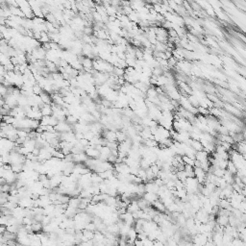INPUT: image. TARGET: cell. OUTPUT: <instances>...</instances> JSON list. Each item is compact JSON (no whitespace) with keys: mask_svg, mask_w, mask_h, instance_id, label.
I'll list each match as a JSON object with an SVG mask.
<instances>
[{"mask_svg":"<svg viewBox=\"0 0 246 246\" xmlns=\"http://www.w3.org/2000/svg\"><path fill=\"white\" fill-rule=\"evenodd\" d=\"M208 242H209V238L203 234H197L196 236H192V243L196 246H205Z\"/></svg>","mask_w":246,"mask_h":246,"instance_id":"cell-1","label":"cell"},{"mask_svg":"<svg viewBox=\"0 0 246 246\" xmlns=\"http://www.w3.org/2000/svg\"><path fill=\"white\" fill-rule=\"evenodd\" d=\"M55 130L56 132H58V133H68V132H72L73 131V128H72V126L70 124H68L67 121H62V122H59L58 125L55 127Z\"/></svg>","mask_w":246,"mask_h":246,"instance_id":"cell-2","label":"cell"},{"mask_svg":"<svg viewBox=\"0 0 246 246\" xmlns=\"http://www.w3.org/2000/svg\"><path fill=\"white\" fill-rule=\"evenodd\" d=\"M194 175L200 185H204L206 183L207 172H205L201 167H194Z\"/></svg>","mask_w":246,"mask_h":246,"instance_id":"cell-3","label":"cell"},{"mask_svg":"<svg viewBox=\"0 0 246 246\" xmlns=\"http://www.w3.org/2000/svg\"><path fill=\"white\" fill-rule=\"evenodd\" d=\"M85 153L87 154L88 157L91 158V159H99V156H100V151H98L95 147H93L91 145L88 146L86 148Z\"/></svg>","mask_w":246,"mask_h":246,"instance_id":"cell-4","label":"cell"},{"mask_svg":"<svg viewBox=\"0 0 246 246\" xmlns=\"http://www.w3.org/2000/svg\"><path fill=\"white\" fill-rule=\"evenodd\" d=\"M143 198L145 199L148 203H150L151 205L155 203L156 201L160 199L159 195L157 193H152V192H145V194L143 195Z\"/></svg>","mask_w":246,"mask_h":246,"instance_id":"cell-5","label":"cell"},{"mask_svg":"<svg viewBox=\"0 0 246 246\" xmlns=\"http://www.w3.org/2000/svg\"><path fill=\"white\" fill-rule=\"evenodd\" d=\"M73 155V154H72ZM89 159V157L87 156L86 153H80L77 155H73V162L74 163H85L87 162V160Z\"/></svg>","mask_w":246,"mask_h":246,"instance_id":"cell-6","label":"cell"},{"mask_svg":"<svg viewBox=\"0 0 246 246\" xmlns=\"http://www.w3.org/2000/svg\"><path fill=\"white\" fill-rule=\"evenodd\" d=\"M209 154H208L206 151H199V152H196V155H195V160L199 161L201 163L207 162L209 161Z\"/></svg>","mask_w":246,"mask_h":246,"instance_id":"cell-7","label":"cell"},{"mask_svg":"<svg viewBox=\"0 0 246 246\" xmlns=\"http://www.w3.org/2000/svg\"><path fill=\"white\" fill-rule=\"evenodd\" d=\"M40 98H42V102L44 104H47V105H51L53 103V100H52V96L50 95V93L46 92V91H42V93L40 94Z\"/></svg>","mask_w":246,"mask_h":246,"instance_id":"cell-8","label":"cell"},{"mask_svg":"<svg viewBox=\"0 0 246 246\" xmlns=\"http://www.w3.org/2000/svg\"><path fill=\"white\" fill-rule=\"evenodd\" d=\"M152 206L154 207V209H155L156 211H158V212L161 213L166 212V207H165V205L163 204V202L161 201L160 199L158 200V201H156L154 204H152Z\"/></svg>","mask_w":246,"mask_h":246,"instance_id":"cell-9","label":"cell"},{"mask_svg":"<svg viewBox=\"0 0 246 246\" xmlns=\"http://www.w3.org/2000/svg\"><path fill=\"white\" fill-rule=\"evenodd\" d=\"M107 232L111 233V234H113V235L117 236V235H119V232H120V228H119V226L116 223L111 224V225L107 226Z\"/></svg>","mask_w":246,"mask_h":246,"instance_id":"cell-10","label":"cell"},{"mask_svg":"<svg viewBox=\"0 0 246 246\" xmlns=\"http://www.w3.org/2000/svg\"><path fill=\"white\" fill-rule=\"evenodd\" d=\"M40 112H42L43 116H51L53 115L51 105H47V104H44V105L40 108Z\"/></svg>","mask_w":246,"mask_h":246,"instance_id":"cell-11","label":"cell"},{"mask_svg":"<svg viewBox=\"0 0 246 246\" xmlns=\"http://www.w3.org/2000/svg\"><path fill=\"white\" fill-rule=\"evenodd\" d=\"M216 222L218 225L222 226V227H226L229 225V216H225V215H217L216 218Z\"/></svg>","mask_w":246,"mask_h":246,"instance_id":"cell-12","label":"cell"},{"mask_svg":"<svg viewBox=\"0 0 246 246\" xmlns=\"http://www.w3.org/2000/svg\"><path fill=\"white\" fill-rule=\"evenodd\" d=\"M140 207H138V200H133L127 208V212L131 213H134L138 212V211H140Z\"/></svg>","mask_w":246,"mask_h":246,"instance_id":"cell-13","label":"cell"},{"mask_svg":"<svg viewBox=\"0 0 246 246\" xmlns=\"http://www.w3.org/2000/svg\"><path fill=\"white\" fill-rule=\"evenodd\" d=\"M79 204H80V197H71L68 202V206L74 209H78Z\"/></svg>","mask_w":246,"mask_h":246,"instance_id":"cell-14","label":"cell"},{"mask_svg":"<svg viewBox=\"0 0 246 246\" xmlns=\"http://www.w3.org/2000/svg\"><path fill=\"white\" fill-rule=\"evenodd\" d=\"M223 178L225 179V181L228 185H233L235 183V175H233L232 173H230L229 171H226Z\"/></svg>","mask_w":246,"mask_h":246,"instance_id":"cell-15","label":"cell"},{"mask_svg":"<svg viewBox=\"0 0 246 246\" xmlns=\"http://www.w3.org/2000/svg\"><path fill=\"white\" fill-rule=\"evenodd\" d=\"M191 147L193 148V149L196 151V152H199V151H203V145H202L201 141L200 140H192V142H191Z\"/></svg>","mask_w":246,"mask_h":246,"instance_id":"cell-16","label":"cell"},{"mask_svg":"<svg viewBox=\"0 0 246 246\" xmlns=\"http://www.w3.org/2000/svg\"><path fill=\"white\" fill-rule=\"evenodd\" d=\"M146 96H147V98H153V97L159 96V94H158L157 90H156V88L150 87L146 91Z\"/></svg>","mask_w":246,"mask_h":246,"instance_id":"cell-17","label":"cell"},{"mask_svg":"<svg viewBox=\"0 0 246 246\" xmlns=\"http://www.w3.org/2000/svg\"><path fill=\"white\" fill-rule=\"evenodd\" d=\"M227 171H229L230 173H232L233 175H236L238 173V168L236 167V165H234V163L232 161H228V166H227Z\"/></svg>","mask_w":246,"mask_h":246,"instance_id":"cell-18","label":"cell"},{"mask_svg":"<svg viewBox=\"0 0 246 246\" xmlns=\"http://www.w3.org/2000/svg\"><path fill=\"white\" fill-rule=\"evenodd\" d=\"M32 229H33V232L36 233V234H39L40 232L43 231V225L42 222H36L32 224Z\"/></svg>","mask_w":246,"mask_h":246,"instance_id":"cell-19","label":"cell"},{"mask_svg":"<svg viewBox=\"0 0 246 246\" xmlns=\"http://www.w3.org/2000/svg\"><path fill=\"white\" fill-rule=\"evenodd\" d=\"M227 170L226 169H221V168H218V167H215L213 170V174L216 176L217 178H223L224 175H225Z\"/></svg>","mask_w":246,"mask_h":246,"instance_id":"cell-20","label":"cell"},{"mask_svg":"<svg viewBox=\"0 0 246 246\" xmlns=\"http://www.w3.org/2000/svg\"><path fill=\"white\" fill-rule=\"evenodd\" d=\"M216 186V188H225V187H227V183H226V181H225V179L224 178H217L216 179V181H215V184H214Z\"/></svg>","mask_w":246,"mask_h":246,"instance_id":"cell-21","label":"cell"},{"mask_svg":"<svg viewBox=\"0 0 246 246\" xmlns=\"http://www.w3.org/2000/svg\"><path fill=\"white\" fill-rule=\"evenodd\" d=\"M188 101H190V103L191 104V105L194 107V108H198V107L200 106L199 100H198L194 95H190V96L188 97Z\"/></svg>","mask_w":246,"mask_h":246,"instance_id":"cell-22","label":"cell"},{"mask_svg":"<svg viewBox=\"0 0 246 246\" xmlns=\"http://www.w3.org/2000/svg\"><path fill=\"white\" fill-rule=\"evenodd\" d=\"M113 74H115V76L117 77H124L125 75V69L124 68H121V67H115L113 68Z\"/></svg>","mask_w":246,"mask_h":246,"instance_id":"cell-23","label":"cell"},{"mask_svg":"<svg viewBox=\"0 0 246 246\" xmlns=\"http://www.w3.org/2000/svg\"><path fill=\"white\" fill-rule=\"evenodd\" d=\"M176 175H177V179L180 180L181 182L185 183L186 181H187L188 176H187V173H186L185 170H182V171H178L177 173H176Z\"/></svg>","mask_w":246,"mask_h":246,"instance_id":"cell-24","label":"cell"},{"mask_svg":"<svg viewBox=\"0 0 246 246\" xmlns=\"http://www.w3.org/2000/svg\"><path fill=\"white\" fill-rule=\"evenodd\" d=\"M12 165V170L17 174L23 172V165Z\"/></svg>","mask_w":246,"mask_h":246,"instance_id":"cell-25","label":"cell"},{"mask_svg":"<svg viewBox=\"0 0 246 246\" xmlns=\"http://www.w3.org/2000/svg\"><path fill=\"white\" fill-rule=\"evenodd\" d=\"M194 161H195V160L191 159V158L186 156V155L183 156V162H184L185 165H191V166H193V167H194Z\"/></svg>","mask_w":246,"mask_h":246,"instance_id":"cell-26","label":"cell"},{"mask_svg":"<svg viewBox=\"0 0 246 246\" xmlns=\"http://www.w3.org/2000/svg\"><path fill=\"white\" fill-rule=\"evenodd\" d=\"M85 230H88V231H91V232H94L95 233L97 231V227L96 225L94 224L92 221L90 222V223H88L86 227H85Z\"/></svg>","mask_w":246,"mask_h":246,"instance_id":"cell-27","label":"cell"},{"mask_svg":"<svg viewBox=\"0 0 246 246\" xmlns=\"http://www.w3.org/2000/svg\"><path fill=\"white\" fill-rule=\"evenodd\" d=\"M163 74H165V71H163V69L161 67L153 68V75H155V76L160 77V76H163Z\"/></svg>","mask_w":246,"mask_h":246,"instance_id":"cell-28","label":"cell"},{"mask_svg":"<svg viewBox=\"0 0 246 246\" xmlns=\"http://www.w3.org/2000/svg\"><path fill=\"white\" fill-rule=\"evenodd\" d=\"M42 91H43V90L42 89V87H40L39 84H36L33 87V93L36 94V95H40V94L42 93Z\"/></svg>","mask_w":246,"mask_h":246,"instance_id":"cell-29","label":"cell"},{"mask_svg":"<svg viewBox=\"0 0 246 246\" xmlns=\"http://www.w3.org/2000/svg\"><path fill=\"white\" fill-rule=\"evenodd\" d=\"M0 190L1 192H6V193H10L11 191V185L10 184H5L0 187Z\"/></svg>","mask_w":246,"mask_h":246,"instance_id":"cell-30","label":"cell"},{"mask_svg":"<svg viewBox=\"0 0 246 246\" xmlns=\"http://www.w3.org/2000/svg\"><path fill=\"white\" fill-rule=\"evenodd\" d=\"M168 61V65H169V67H177V64H178V61L176 60L174 57H171L170 59L167 60Z\"/></svg>","mask_w":246,"mask_h":246,"instance_id":"cell-31","label":"cell"},{"mask_svg":"<svg viewBox=\"0 0 246 246\" xmlns=\"http://www.w3.org/2000/svg\"><path fill=\"white\" fill-rule=\"evenodd\" d=\"M94 137H95V135H94L91 131H89V132H87L86 134H84V138H86V140H88L89 141L92 140V138Z\"/></svg>","mask_w":246,"mask_h":246,"instance_id":"cell-32","label":"cell"},{"mask_svg":"<svg viewBox=\"0 0 246 246\" xmlns=\"http://www.w3.org/2000/svg\"><path fill=\"white\" fill-rule=\"evenodd\" d=\"M28 135H29V133H27V132L25 130H23V129H19V130H17L18 138H28Z\"/></svg>","mask_w":246,"mask_h":246,"instance_id":"cell-33","label":"cell"},{"mask_svg":"<svg viewBox=\"0 0 246 246\" xmlns=\"http://www.w3.org/2000/svg\"><path fill=\"white\" fill-rule=\"evenodd\" d=\"M143 242V246H154V243H155V241L154 240H151L150 238H145L144 240H142Z\"/></svg>","mask_w":246,"mask_h":246,"instance_id":"cell-34","label":"cell"},{"mask_svg":"<svg viewBox=\"0 0 246 246\" xmlns=\"http://www.w3.org/2000/svg\"><path fill=\"white\" fill-rule=\"evenodd\" d=\"M117 158H118V157H115V156H113V155H111V156L108 158V162L111 163H115V165L116 159H117Z\"/></svg>","mask_w":246,"mask_h":246,"instance_id":"cell-35","label":"cell"},{"mask_svg":"<svg viewBox=\"0 0 246 246\" xmlns=\"http://www.w3.org/2000/svg\"><path fill=\"white\" fill-rule=\"evenodd\" d=\"M17 246H25V245H22V244H20V243H18V242H17Z\"/></svg>","mask_w":246,"mask_h":246,"instance_id":"cell-36","label":"cell"}]
</instances>
